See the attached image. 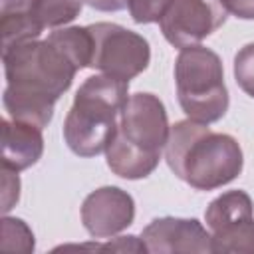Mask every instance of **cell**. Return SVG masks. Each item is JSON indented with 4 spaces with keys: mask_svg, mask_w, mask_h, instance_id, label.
I'll list each match as a JSON object with an SVG mask.
<instances>
[{
    "mask_svg": "<svg viewBox=\"0 0 254 254\" xmlns=\"http://www.w3.org/2000/svg\"><path fill=\"white\" fill-rule=\"evenodd\" d=\"M226 8L218 0H173L159 20L165 40L175 48L200 44L226 22Z\"/></svg>",
    "mask_w": 254,
    "mask_h": 254,
    "instance_id": "cell-6",
    "label": "cell"
},
{
    "mask_svg": "<svg viewBox=\"0 0 254 254\" xmlns=\"http://www.w3.org/2000/svg\"><path fill=\"white\" fill-rule=\"evenodd\" d=\"M85 0H34V14L42 28H62L73 22Z\"/></svg>",
    "mask_w": 254,
    "mask_h": 254,
    "instance_id": "cell-16",
    "label": "cell"
},
{
    "mask_svg": "<svg viewBox=\"0 0 254 254\" xmlns=\"http://www.w3.org/2000/svg\"><path fill=\"white\" fill-rule=\"evenodd\" d=\"M2 103H4L6 113L14 121L30 123V125L44 129L54 117L56 99L42 95V93H34V91L6 85L4 95H2Z\"/></svg>",
    "mask_w": 254,
    "mask_h": 254,
    "instance_id": "cell-13",
    "label": "cell"
},
{
    "mask_svg": "<svg viewBox=\"0 0 254 254\" xmlns=\"http://www.w3.org/2000/svg\"><path fill=\"white\" fill-rule=\"evenodd\" d=\"M212 236V252H246L254 254V218L224 226Z\"/></svg>",
    "mask_w": 254,
    "mask_h": 254,
    "instance_id": "cell-15",
    "label": "cell"
},
{
    "mask_svg": "<svg viewBox=\"0 0 254 254\" xmlns=\"http://www.w3.org/2000/svg\"><path fill=\"white\" fill-rule=\"evenodd\" d=\"M0 248L2 250H12V252H24V254L34 252L36 240H34L32 228L22 218L4 216L2 218V240H0Z\"/></svg>",
    "mask_w": 254,
    "mask_h": 254,
    "instance_id": "cell-17",
    "label": "cell"
},
{
    "mask_svg": "<svg viewBox=\"0 0 254 254\" xmlns=\"http://www.w3.org/2000/svg\"><path fill=\"white\" fill-rule=\"evenodd\" d=\"M141 240L153 254L212 252V236L196 218H155L143 228Z\"/></svg>",
    "mask_w": 254,
    "mask_h": 254,
    "instance_id": "cell-9",
    "label": "cell"
},
{
    "mask_svg": "<svg viewBox=\"0 0 254 254\" xmlns=\"http://www.w3.org/2000/svg\"><path fill=\"white\" fill-rule=\"evenodd\" d=\"M175 83L179 105L189 119L210 125L228 111L222 62L210 48H183L175 60Z\"/></svg>",
    "mask_w": 254,
    "mask_h": 254,
    "instance_id": "cell-3",
    "label": "cell"
},
{
    "mask_svg": "<svg viewBox=\"0 0 254 254\" xmlns=\"http://www.w3.org/2000/svg\"><path fill=\"white\" fill-rule=\"evenodd\" d=\"M42 153L44 137L40 127L2 119V167L20 173L36 165Z\"/></svg>",
    "mask_w": 254,
    "mask_h": 254,
    "instance_id": "cell-10",
    "label": "cell"
},
{
    "mask_svg": "<svg viewBox=\"0 0 254 254\" xmlns=\"http://www.w3.org/2000/svg\"><path fill=\"white\" fill-rule=\"evenodd\" d=\"M254 218L252 198L244 190H228L216 196L204 210V220L210 232H216L224 226Z\"/></svg>",
    "mask_w": 254,
    "mask_h": 254,
    "instance_id": "cell-14",
    "label": "cell"
},
{
    "mask_svg": "<svg viewBox=\"0 0 254 254\" xmlns=\"http://www.w3.org/2000/svg\"><path fill=\"white\" fill-rule=\"evenodd\" d=\"M169 131L171 127L167 109L157 95L145 91L129 95L117 127V133L129 145L161 157V151L169 139Z\"/></svg>",
    "mask_w": 254,
    "mask_h": 254,
    "instance_id": "cell-7",
    "label": "cell"
},
{
    "mask_svg": "<svg viewBox=\"0 0 254 254\" xmlns=\"http://www.w3.org/2000/svg\"><path fill=\"white\" fill-rule=\"evenodd\" d=\"M85 2L99 12H119V10L127 8L129 0H85Z\"/></svg>",
    "mask_w": 254,
    "mask_h": 254,
    "instance_id": "cell-22",
    "label": "cell"
},
{
    "mask_svg": "<svg viewBox=\"0 0 254 254\" xmlns=\"http://www.w3.org/2000/svg\"><path fill=\"white\" fill-rule=\"evenodd\" d=\"M228 14L242 20H254V0H218Z\"/></svg>",
    "mask_w": 254,
    "mask_h": 254,
    "instance_id": "cell-21",
    "label": "cell"
},
{
    "mask_svg": "<svg viewBox=\"0 0 254 254\" xmlns=\"http://www.w3.org/2000/svg\"><path fill=\"white\" fill-rule=\"evenodd\" d=\"M129 99V81L113 75L87 77L64 121V139L77 157H95L111 143Z\"/></svg>",
    "mask_w": 254,
    "mask_h": 254,
    "instance_id": "cell-2",
    "label": "cell"
},
{
    "mask_svg": "<svg viewBox=\"0 0 254 254\" xmlns=\"http://www.w3.org/2000/svg\"><path fill=\"white\" fill-rule=\"evenodd\" d=\"M20 198V179L12 169L2 167V212L6 214Z\"/></svg>",
    "mask_w": 254,
    "mask_h": 254,
    "instance_id": "cell-20",
    "label": "cell"
},
{
    "mask_svg": "<svg viewBox=\"0 0 254 254\" xmlns=\"http://www.w3.org/2000/svg\"><path fill=\"white\" fill-rule=\"evenodd\" d=\"M0 32L2 50L26 40H38L44 28L34 14V0H0Z\"/></svg>",
    "mask_w": 254,
    "mask_h": 254,
    "instance_id": "cell-11",
    "label": "cell"
},
{
    "mask_svg": "<svg viewBox=\"0 0 254 254\" xmlns=\"http://www.w3.org/2000/svg\"><path fill=\"white\" fill-rule=\"evenodd\" d=\"M169 169L196 190H214L232 183L244 165L242 149L232 135L214 133L192 119L171 125L165 145Z\"/></svg>",
    "mask_w": 254,
    "mask_h": 254,
    "instance_id": "cell-1",
    "label": "cell"
},
{
    "mask_svg": "<svg viewBox=\"0 0 254 254\" xmlns=\"http://www.w3.org/2000/svg\"><path fill=\"white\" fill-rule=\"evenodd\" d=\"M234 79L246 95L254 97V42L240 48L234 56Z\"/></svg>",
    "mask_w": 254,
    "mask_h": 254,
    "instance_id": "cell-18",
    "label": "cell"
},
{
    "mask_svg": "<svg viewBox=\"0 0 254 254\" xmlns=\"http://www.w3.org/2000/svg\"><path fill=\"white\" fill-rule=\"evenodd\" d=\"M105 157H107V167L111 169V173H115L121 179H129V181L149 177L161 161L159 155H151V153H145L129 145L117 131L105 149Z\"/></svg>",
    "mask_w": 254,
    "mask_h": 254,
    "instance_id": "cell-12",
    "label": "cell"
},
{
    "mask_svg": "<svg viewBox=\"0 0 254 254\" xmlns=\"http://www.w3.org/2000/svg\"><path fill=\"white\" fill-rule=\"evenodd\" d=\"M135 200L119 187H101L89 192L81 204L83 228L93 238H109L133 224Z\"/></svg>",
    "mask_w": 254,
    "mask_h": 254,
    "instance_id": "cell-8",
    "label": "cell"
},
{
    "mask_svg": "<svg viewBox=\"0 0 254 254\" xmlns=\"http://www.w3.org/2000/svg\"><path fill=\"white\" fill-rule=\"evenodd\" d=\"M6 85L42 93L56 101L71 87L79 65L50 36L26 40L2 50Z\"/></svg>",
    "mask_w": 254,
    "mask_h": 254,
    "instance_id": "cell-4",
    "label": "cell"
},
{
    "mask_svg": "<svg viewBox=\"0 0 254 254\" xmlns=\"http://www.w3.org/2000/svg\"><path fill=\"white\" fill-rule=\"evenodd\" d=\"M173 0H129L127 8L137 24H153L163 18Z\"/></svg>",
    "mask_w": 254,
    "mask_h": 254,
    "instance_id": "cell-19",
    "label": "cell"
},
{
    "mask_svg": "<svg viewBox=\"0 0 254 254\" xmlns=\"http://www.w3.org/2000/svg\"><path fill=\"white\" fill-rule=\"evenodd\" d=\"M87 28L93 40L91 69L125 81L147 69L151 62V48L141 34L113 22H97Z\"/></svg>",
    "mask_w": 254,
    "mask_h": 254,
    "instance_id": "cell-5",
    "label": "cell"
}]
</instances>
